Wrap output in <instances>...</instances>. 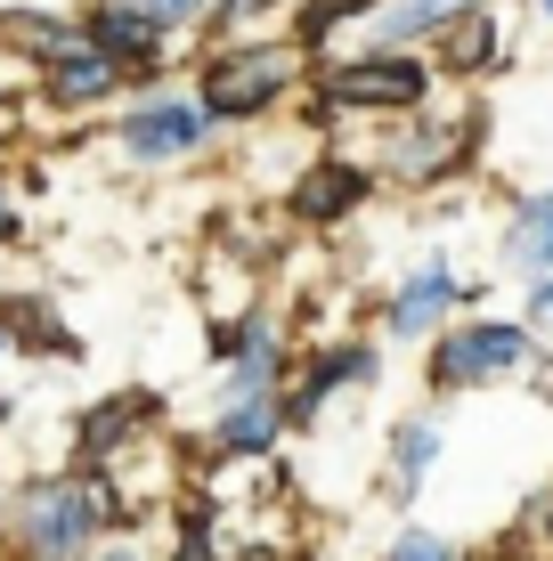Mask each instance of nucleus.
<instances>
[{
	"instance_id": "nucleus-1",
	"label": "nucleus",
	"mask_w": 553,
	"mask_h": 561,
	"mask_svg": "<svg viewBox=\"0 0 553 561\" xmlns=\"http://www.w3.org/2000/svg\"><path fill=\"white\" fill-rule=\"evenodd\" d=\"M130 496L114 489V472H33L0 496V561H82L106 529H130Z\"/></svg>"
},
{
	"instance_id": "nucleus-2",
	"label": "nucleus",
	"mask_w": 553,
	"mask_h": 561,
	"mask_svg": "<svg viewBox=\"0 0 553 561\" xmlns=\"http://www.w3.org/2000/svg\"><path fill=\"white\" fill-rule=\"evenodd\" d=\"M301 73H310V57H301L293 42L237 33V42H220V49L196 66V90H187V99L204 106V123H212V130H237V123L277 114V106L301 90Z\"/></svg>"
},
{
	"instance_id": "nucleus-3",
	"label": "nucleus",
	"mask_w": 553,
	"mask_h": 561,
	"mask_svg": "<svg viewBox=\"0 0 553 561\" xmlns=\"http://www.w3.org/2000/svg\"><path fill=\"white\" fill-rule=\"evenodd\" d=\"M538 342H529L521 318H505V309H464V318H448L440 334L424 342V391L431 399H464V391H497V382H521L538 375Z\"/></svg>"
},
{
	"instance_id": "nucleus-4",
	"label": "nucleus",
	"mask_w": 553,
	"mask_h": 561,
	"mask_svg": "<svg viewBox=\"0 0 553 561\" xmlns=\"http://www.w3.org/2000/svg\"><path fill=\"white\" fill-rule=\"evenodd\" d=\"M431 82H440V73L415 49H350V57H334V66H318L301 123L334 130L342 114H383V123H399V114H415L431 99Z\"/></svg>"
},
{
	"instance_id": "nucleus-5",
	"label": "nucleus",
	"mask_w": 553,
	"mask_h": 561,
	"mask_svg": "<svg viewBox=\"0 0 553 561\" xmlns=\"http://www.w3.org/2000/svg\"><path fill=\"white\" fill-rule=\"evenodd\" d=\"M375 382H383V342H367V334L310 342V351H301V366L285 375V391H277L285 439H293V432H318L342 391H375Z\"/></svg>"
},
{
	"instance_id": "nucleus-6",
	"label": "nucleus",
	"mask_w": 553,
	"mask_h": 561,
	"mask_svg": "<svg viewBox=\"0 0 553 561\" xmlns=\"http://www.w3.org/2000/svg\"><path fill=\"white\" fill-rule=\"evenodd\" d=\"M481 294H488V285L481 277H456V253H448V244H431V253L383 294L375 325H383V342H399V351H424L456 309H481Z\"/></svg>"
},
{
	"instance_id": "nucleus-7",
	"label": "nucleus",
	"mask_w": 553,
	"mask_h": 561,
	"mask_svg": "<svg viewBox=\"0 0 553 561\" xmlns=\"http://www.w3.org/2000/svg\"><path fill=\"white\" fill-rule=\"evenodd\" d=\"M212 139L220 130L204 123V106L187 99V90H139V99L114 114V147H123V163H139V171H180Z\"/></svg>"
},
{
	"instance_id": "nucleus-8",
	"label": "nucleus",
	"mask_w": 553,
	"mask_h": 561,
	"mask_svg": "<svg viewBox=\"0 0 553 561\" xmlns=\"http://www.w3.org/2000/svg\"><path fill=\"white\" fill-rule=\"evenodd\" d=\"M472 147H481V106H464L456 123H440V114H399V139L391 154L375 163V180H391V187H440L456 180V171L472 163Z\"/></svg>"
},
{
	"instance_id": "nucleus-9",
	"label": "nucleus",
	"mask_w": 553,
	"mask_h": 561,
	"mask_svg": "<svg viewBox=\"0 0 553 561\" xmlns=\"http://www.w3.org/2000/svg\"><path fill=\"white\" fill-rule=\"evenodd\" d=\"M155 415H163V399L155 391H106V399H90L82 415H73V448H66V463L73 472H114L139 439H155Z\"/></svg>"
},
{
	"instance_id": "nucleus-10",
	"label": "nucleus",
	"mask_w": 553,
	"mask_h": 561,
	"mask_svg": "<svg viewBox=\"0 0 553 561\" xmlns=\"http://www.w3.org/2000/svg\"><path fill=\"white\" fill-rule=\"evenodd\" d=\"M73 25H82L90 49L114 57V66H123L130 82H147V90H155V73L171 66V33L155 25V16H139V0H82Z\"/></svg>"
},
{
	"instance_id": "nucleus-11",
	"label": "nucleus",
	"mask_w": 553,
	"mask_h": 561,
	"mask_svg": "<svg viewBox=\"0 0 553 561\" xmlns=\"http://www.w3.org/2000/svg\"><path fill=\"white\" fill-rule=\"evenodd\" d=\"M375 171L367 163H350V154H318V163H301L293 171V187H285V220H301V228H342L350 211H367L375 204Z\"/></svg>"
},
{
	"instance_id": "nucleus-12",
	"label": "nucleus",
	"mask_w": 553,
	"mask_h": 561,
	"mask_svg": "<svg viewBox=\"0 0 553 561\" xmlns=\"http://www.w3.org/2000/svg\"><path fill=\"white\" fill-rule=\"evenodd\" d=\"M440 456H448V415L440 408H415V415H399L383 432V496H391V513H407L415 496H424V480L440 472Z\"/></svg>"
},
{
	"instance_id": "nucleus-13",
	"label": "nucleus",
	"mask_w": 553,
	"mask_h": 561,
	"mask_svg": "<svg viewBox=\"0 0 553 561\" xmlns=\"http://www.w3.org/2000/svg\"><path fill=\"white\" fill-rule=\"evenodd\" d=\"M277 439H285L277 391H253V399H220L212 423L196 432V448H204V456H220V463H269V456H277Z\"/></svg>"
},
{
	"instance_id": "nucleus-14",
	"label": "nucleus",
	"mask_w": 553,
	"mask_h": 561,
	"mask_svg": "<svg viewBox=\"0 0 553 561\" xmlns=\"http://www.w3.org/2000/svg\"><path fill=\"white\" fill-rule=\"evenodd\" d=\"M497 277H553V187H521L505 204V228H497Z\"/></svg>"
},
{
	"instance_id": "nucleus-15",
	"label": "nucleus",
	"mask_w": 553,
	"mask_h": 561,
	"mask_svg": "<svg viewBox=\"0 0 553 561\" xmlns=\"http://www.w3.org/2000/svg\"><path fill=\"white\" fill-rule=\"evenodd\" d=\"M114 99H130V73L99 49H73L57 66H42V106L49 114H90V106H114Z\"/></svg>"
},
{
	"instance_id": "nucleus-16",
	"label": "nucleus",
	"mask_w": 553,
	"mask_h": 561,
	"mask_svg": "<svg viewBox=\"0 0 553 561\" xmlns=\"http://www.w3.org/2000/svg\"><path fill=\"white\" fill-rule=\"evenodd\" d=\"M472 9H488V0H383V9L367 16V49H424Z\"/></svg>"
},
{
	"instance_id": "nucleus-17",
	"label": "nucleus",
	"mask_w": 553,
	"mask_h": 561,
	"mask_svg": "<svg viewBox=\"0 0 553 561\" xmlns=\"http://www.w3.org/2000/svg\"><path fill=\"white\" fill-rule=\"evenodd\" d=\"M0 325H9L16 358H82V334L49 294H0Z\"/></svg>"
},
{
	"instance_id": "nucleus-18",
	"label": "nucleus",
	"mask_w": 553,
	"mask_h": 561,
	"mask_svg": "<svg viewBox=\"0 0 553 561\" xmlns=\"http://www.w3.org/2000/svg\"><path fill=\"white\" fill-rule=\"evenodd\" d=\"M73 49H90L73 16H57V9H0V57H25V66L42 73V66H57V57H73Z\"/></svg>"
},
{
	"instance_id": "nucleus-19",
	"label": "nucleus",
	"mask_w": 553,
	"mask_h": 561,
	"mask_svg": "<svg viewBox=\"0 0 553 561\" xmlns=\"http://www.w3.org/2000/svg\"><path fill=\"white\" fill-rule=\"evenodd\" d=\"M505 57V25H497V9H472V16H456V25L431 42V73H488Z\"/></svg>"
},
{
	"instance_id": "nucleus-20",
	"label": "nucleus",
	"mask_w": 553,
	"mask_h": 561,
	"mask_svg": "<svg viewBox=\"0 0 553 561\" xmlns=\"http://www.w3.org/2000/svg\"><path fill=\"white\" fill-rule=\"evenodd\" d=\"M383 9V0H301L293 9V49L301 57H326L342 25H367V16Z\"/></svg>"
},
{
	"instance_id": "nucleus-21",
	"label": "nucleus",
	"mask_w": 553,
	"mask_h": 561,
	"mask_svg": "<svg viewBox=\"0 0 553 561\" xmlns=\"http://www.w3.org/2000/svg\"><path fill=\"white\" fill-rule=\"evenodd\" d=\"M375 561H464V546H456L448 529H431V520H399L391 546L375 553Z\"/></svg>"
},
{
	"instance_id": "nucleus-22",
	"label": "nucleus",
	"mask_w": 553,
	"mask_h": 561,
	"mask_svg": "<svg viewBox=\"0 0 553 561\" xmlns=\"http://www.w3.org/2000/svg\"><path fill=\"white\" fill-rule=\"evenodd\" d=\"M269 9H285V0H212V9H204V25H212L220 42H237V33H253Z\"/></svg>"
},
{
	"instance_id": "nucleus-23",
	"label": "nucleus",
	"mask_w": 553,
	"mask_h": 561,
	"mask_svg": "<svg viewBox=\"0 0 553 561\" xmlns=\"http://www.w3.org/2000/svg\"><path fill=\"white\" fill-rule=\"evenodd\" d=\"M512 318L529 325V342H538V351H553V277H529V294H521Z\"/></svg>"
},
{
	"instance_id": "nucleus-24",
	"label": "nucleus",
	"mask_w": 553,
	"mask_h": 561,
	"mask_svg": "<svg viewBox=\"0 0 553 561\" xmlns=\"http://www.w3.org/2000/svg\"><path fill=\"white\" fill-rule=\"evenodd\" d=\"M204 9H212V0H139V16H155L163 33H196Z\"/></svg>"
},
{
	"instance_id": "nucleus-25",
	"label": "nucleus",
	"mask_w": 553,
	"mask_h": 561,
	"mask_svg": "<svg viewBox=\"0 0 553 561\" xmlns=\"http://www.w3.org/2000/svg\"><path fill=\"white\" fill-rule=\"evenodd\" d=\"M16 244H25V211H16V187L0 171V253H16Z\"/></svg>"
},
{
	"instance_id": "nucleus-26",
	"label": "nucleus",
	"mask_w": 553,
	"mask_h": 561,
	"mask_svg": "<svg viewBox=\"0 0 553 561\" xmlns=\"http://www.w3.org/2000/svg\"><path fill=\"white\" fill-rule=\"evenodd\" d=\"M521 520H529V529H538V546L553 553V489H545V496H538V505H529Z\"/></svg>"
},
{
	"instance_id": "nucleus-27",
	"label": "nucleus",
	"mask_w": 553,
	"mask_h": 561,
	"mask_svg": "<svg viewBox=\"0 0 553 561\" xmlns=\"http://www.w3.org/2000/svg\"><path fill=\"white\" fill-rule=\"evenodd\" d=\"M9 423H16V399H9V391H0V432H9Z\"/></svg>"
},
{
	"instance_id": "nucleus-28",
	"label": "nucleus",
	"mask_w": 553,
	"mask_h": 561,
	"mask_svg": "<svg viewBox=\"0 0 553 561\" xmlns=\"http://www.w3.org/2000/svg\"><path fill=\"white\" fill-rule=\"evenodd\" d=\"M16 358V342H9V325H0V366H9Z\"/></svg>"
},
{
	"instance_id": "nucleus-29",
	"label": "nucleus",
	"mask_w": 553,
	"mask_h": 561,
	"mask_svg": "<svg viewBox=\"0 0 553 561\" xmlns=\"http://www.w3.org/2000/svg\"><path fill=\"white\" fill-rule=\"evenodd\" d=\"M545 399H553V351H545Z\"/></svg>"
},
{
	"instance_id": "nucleus-30",
	"label": "nucleus",
	"mask_w": 553,
	"mask_h": 561,
	"mask_svg": "<svg viewBox=\"0 0 553 561\" xmlns=\"http://www.w3.org/2000/svg\"><path fill=\"white\" fill-rule=\"evenodd\" d=\"M538 9H545V16H553V0H538Z\"/></svg>"
}]
</instances>
